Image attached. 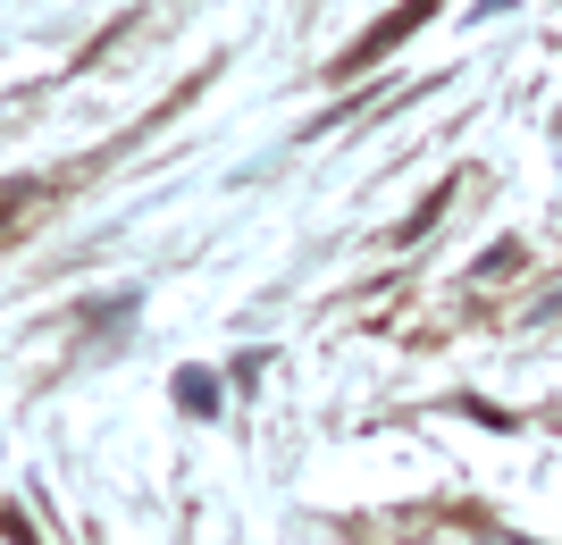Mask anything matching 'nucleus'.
Segmentation results:
<instances>
[{
    "mask_svg": "<svg viewBox=\"0 0 562 545\" xmlns=\"http://www.w3.org/2000/svg\"><path fill=\"white\" fill-rule=\"evenodd\" d=\"M9 545H43L34 529H25V512H9Z\"/></svg>",
    "mask_w": 562,
    "mask_h": 545,
    "instance_id": "7ed1b4c3",
    "label": "nucleus"
},
{
    "mask_svg": "<svg viewBox=\"0 0 562 545\" xmlns=\"http://www.w3.org/2000/svg\"><path fill=\"white\" fill-rule=\"evenodd\" d=\"M177 404H186V411H211V404H218V386L202 378V370H186V378H177Z\"/></svg>",
    "mask_w": 562,
    "mask_h": 545,
    "instance_id": "f03ea898",
    "label": "nucleus"
},
{
    "mask_svg": "<svg viewBox=\"0 0 562 545\" xmlns=\"http://www.w3.org/2000/svg\"><path fill=\"white\" fill-rule=\"evenodd\" d=\"M428 18H437V0H403V9H395V18H386V25H370L361 43H345V50H336V76H361V68H370V59H386V50H395V43H412V34H420Z\"/></svg>",
    "mask_w": 562,
    "mask_h": 545,
    "instance_id": "f257e3e1",
    "label": "nucleus"
}]
</instances>
